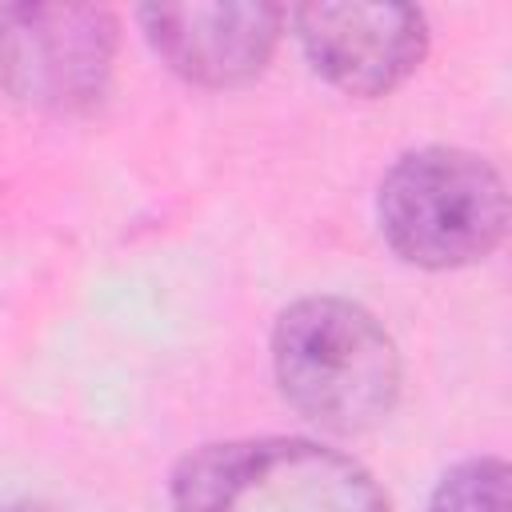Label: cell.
<instances>
[{
  "mask_svg": "<svg viewBox=\"0 0 512 512\" xmlns=\"http://www.w3.org/2000/svg\"><path fill=\"white\" fill-rule=\"evenodd\" d=\"M120 20L104 4L0 8V88L40 112H88L112 80Z\"/></svg>",
  "mask_w": 512,
  "mask_h": 512,
  "instance_id": "obj_4",
  "label": "cell"
},
{
  "mask_svg": "<svg viewBox=\"0 0 512 512\" xmlns=\"http://www.w3.org/2000/svg\"><path fill=\"white\" fill-rule=\"evenodd\" d=\"M288 16L308 64L360 100L388 96L428 56V20L412 4H300Z\"/></svg>",
  "mask_w": 512,
  "mask_h": 512,
  "instance_id": "obj_5",
  "label": "cell"
},
{
  "mask_svg": "<svg viewBox=\"0 0 512 512\" xmlns=\"http://www.w3.org/2000/svg\"><path fill=\"white\" fill-rule=\"evenodd\" d=\"M272 372L280 396L336 436H360L384 424L404 384L392 332L344 296H304L276 316Z\"/></svg>",
  "mask_w": 512,
  "mask_h": 512,
  "instance_id": "obj_1",
  "label": "cell"
},
{
  "mask_svg": "<svg viewBox=\"0 0 512 512\" xmlns=\"http://www.w3.org/2000/svg\"><path fill=\"white\" fill-rule=\"evenodd\" d=\"M0 512H56V508H48L40 500H16V504H4Z\"/></svg>",
  "mask_w": 512,
  "mask_h": 512,
  "instance_id": "obj_8",
  "label": "cell"
},
{
  "mask_svg": "<svg viewBox=\"0 0 512 512\" xmlns=\"http://www.w3.org/2000/svg\"><path fill=\"white\" fill-rule=\"evenodd\" d=\"M508 464L500 456H472L448 468L428 500V512H508Z\"/></svg>",
  "mask_w": 512,
  "mask_h": 512,
  "instance_id": "obj_7",
  "label": "cell"
},
{
  "mask_svg": "<svg viewBox=\"0 0 512 512\" xmlns=\"http://www.w3.org/2000/svg\"><path fill=\"white\" fill-rule=\"evenodd\" d=\"M140 28L152 52L188 84L240 88L256 80L284 32L288 12L264 0L144 4Z\"/></svg>",
  "mask_w": 512,
  "mask_h": 512,
  "instance_id": "obj_6",
  "label": "cell"
},
{
  "mask_svg": "<svg viewBox=\"0 0 512 512\" xmlns=\"http://www.w3.org/2000/svg\"><path fill=\"white\" fill-rule=\"evenodd\" d=\"M168 496L176 512H392L360 460L304 436L200 444L172 468Z\"/></svg>",
  "mask_w": 512,
  "mask_h": 512,
  "instance_id": "obj_2",
  "label": "cell"
},
{
  "mask_svg": "<svg viewBox=\"0 0 512 512\" xmlns=\"http://www.w3.org/2000/svg\"><path fill=\"white\" fill-rule=\"evenodd\" d=\"M376 220L388 248L416 268H464L492 256L508 228V192L480 152L428 144L380 180Z\"/></svg>",
  "mask_w": 512,
  "mask_h": 512,
  "instance_id": "obj_3",
  "label": "cell"
}]
</instances>
